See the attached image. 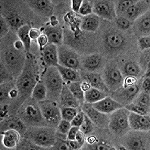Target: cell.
<instances>
[{
	"mask_svg": "<svg viewBox=\"0 0 150 150\" xmlns=\"http://www.w3.org/2000/svg\"><path fill=\"white\" fill-rule=\"evenodd\" d=\"M37 67L33 58L28 56L24 68L16 81V87L18 90V100L16 103L18 106H21L31 96L32 91L37 83Z\"/></svg>",
	"mask_w": 150,
	"mask_h": 150,
	"instance_id": "cell-1",
	"label": "cell"
},
{
	"mask_svg": "<svg viewBox=\"0 0 150 150\" xmlns=\"http://www.w3.org/2000/svg\"><path fill=\"white\" fill-rule=\"evenodd\" d=\"M6 68L13 74L19 76L25 64V56L22 51L15 50V48H8L3 53Z\"/></svg>",
	"mask_w": 150,
	"mask_h": 150,
	"instance_id": "cell-6",
	"label": "cell"
},
{
	"mask_svg": "<svg viewBox=\"0 0 150 150\" xmlns=\"http://www.w3.org/2000/svg\"><path fill=\"white\" fill-rule=\"evenodd\" d=\"M4 18L6 19V21L8 22V25L11 27L12 29L15 30H18L19 28L22 26L25 25V21L21 15L18 13L15 12V11H11V12H8L6 15H5Z\"/></svg>",
	"mask_w": 150,
	"mask_h": 150,
	"instance_id": "cell-26",
	"label": "cell"
},
{
	"mask_svg": "<svg viewBox=\"0 0 150 150\" xmlns=\"http://www.w3.org/2000/svg\"><path fill=\"white\" fill-rule=\"evenodd\" d=\"M43 83L47 90L46 99L55 102L60 100V96L64 86V81L57 67H48L43 75Z\"/></svg>",
	"mask_w": 150,
	"mask_h": 150,
	"instance_id": "cell-2",
	"label": "cell"
},
{
	"mask_svg": "<svg viewBox=\"0 0 150 150\" xmlns=\"http://www.w3.org/2000/svg\"><path fill=\"white\" fill-rule=\"evenodd\" d=\"M129 125L130 129L135 131H149L150 128L149 115H141L134 112H130Z\"/></svg>",
	"mask_w": 150,
	"mask_h": 150,
	"instance_id": "cell-13",
	"label": "cell"
},
{
	"mask_svg": "<svg viewBox=\"0 0 150 150\" xmlns=\"http://www.w3.org/2000/svg\"><path fill=\"white\" fill-rule=\"evenodd\" d=\"M82 111L90 117L93 124L100 127H105L108 125L109 121V117L107 116V114L102 113L96 109L93 105L90 103H85L82 105Z\"/></svg>",
	"mask_w": 150,
	"mask_h": 150,
	"instance_id": "cell-11",
	"label": "cell"
},
{
	"mask_svg": "<svg viewBox=\"0 0 150 150\" xmlns=\"http://www.w3.org/2000/svg\"><path fill=\"white\" fill-rule=\"evenodd\" d=\"M61 109V115H62V119H64L66 121H71L74 117L77 115L78 113V110L77 108L73 107H64L62 106Z\"/></svg>",
	"mask_w": 150,
	"mask_h": 150,
	"instance_id": "cell-37",
	"label": "cell"
},
{
	"mask_svg": "<svg viewBox=\"0 0 150 150\" xmlns=\"http://www.w3.org/2000/svg\"><path fill=\"white\" fill-rule=\"evenodd\" d=\"M39 106L46 123L52 127H57L62 120L61 109L57 102L50 99H45L39 102Z\"/></svg>",
	"mask_w": 150,
	"mask_h": 150,
	"instance_id": "cell-7",
	"label": "cell"
},
{
	"mask_svg": "<svg viewBox=\"0 0 150 150\" xmlns=\"http://www.w3.org/2000/svg\"><path fill=\"white\" fill-rule=\"evenodd\" d=\"M75 140H77L81 146H83L85 143V135L83 134V132L79 130L78 132L77 133V135L75 137Z\"/></svg>",
	"mask_w": 150,
	"mask_h": 150,
	"instance_id": "cell-55",
	"label": "cell"
},
{
	"mask_svg": "<svg viewBox=\"0 0 150 150\" xmlns=\"http://www.w3.org/2000/svg\"><path fill=\"white\" fill-rule=\"evenodd\" d=\"M125 108L128 110L130 112H134V113L141 115H146L149 114V108L140 106L139 105H137L134 103H130L126 105Z\"/></svg>",
	"mask_w": 150,
	"mask_h": 150,
	"instance_id": "cell-38",
	"label": "cell"
},
{
	"mask_svg": "<svg viewBox=\"0 0 150 150\" xmlns=\"http://www.w3.org/2000/svg\"><path fill=\"white\" fill-rule=\"evenodd\" d=\"M19 117L26 125L33 127H38L46 122L39 106L38 102L32 98L27 99L19 109Z\"/></svg>",
	"mask_w": 150,
	"mask_h": 150,
	"instance_id": "cell-3",
	"label": "cell"
},
{
	"mask_svg": "<svg viewBox=\"0 0 150 150\" xmlns=\"http://www.w3.org/2000/svg\"><path fill=\"white\" fill-rule=\"evenodd\" d=\"M72 125L71 121L62 119L59 125H58V126H57V129H58V132H59V134L65 135V134H68V132L69 131Z\"/></svg>",
	"mask_w": 150,
	"mask_h": 150,
	"instance_id": "cell-42",
	"label": "cell"
},
{
	"mask_svg": "<svg viewBox=\"0 0 150 150\" xmlns=\"http://www.w3.org/2000/svg\"><path fill=\"white\" fill-rule=\"evenodd\" d=\"M133 103L137 105H139L140 106L145 108H149L150 106V96L149 93L141 91L140 93H138L135 97V99L133 100Z\"/></svg>",
	"mask_w": 150,
	"mask_h": 150,
	"instance_id": "cell-36",
	"label": "cell"
},
{
	"mask_svg": "<svg viewBox=\"0 0 150 150\" xmlns=\"http://www.w3.org/2000/svg\"><path fill=\"white\" fill-rule=\"evenodd\" d=\"M8 80H10L9 72L7 68L3 63H1V83H4L5 82H7Z\"/></svg>",
	"mask_w": 150,
	"mask_h": 150,
	"instance_id": "cell-48",
	"label": "cell"
},
{
	"mask_svg": "<svg viewBox=\"0 0 150 150\" xmlns=\"http://www.w3.org/2000/svg\"><path fill=\"white\" fill-rule=\"evenodd\" d=\"M91 2L93 4V11L96 15L109 21L116 18L117 15L113 1L98 0Z\"/></svg>",
	"mask_w": 150,
	"mask_h": 150,
	"instance_id": "cell-8",
	"label": "cell"
},
{
	"mask_svg": "<svg viewBox=\"0 0 150 150\" xmlns=\"http://www.w3.org/2000/svg\"><path fill=\"white\" fill-rule=\"evenodd\" d=\"M92 105L99 112L107 115L112 114L116 110L124 107V105H122L121 103H119L115 99L109 96H106L104 99Z\"/></svg>",
	"mask_w": 150,
	"mask_h": 150,
	"instance_id": "cell-16",
	"label": "cell"
},
{
	"mask_svg": "<svg viewBox=\"0 0 150 150\" xmlns=\"http://www.w3.org/2000/svg\"><path fill=\"white\" fill-rule=\"evenodd\" d=\"M42 51L43 60L48 67H57L59 65L58 46L56 45L49 42Z\"/></svg>",
	"mask_w": 150,
	"mask_h": 150,
	"instance_id": "cell-19",
	"label": "cell"
},
{
	"mask_svg": "<svg viewBox=\"0 0 150 150\" xmlns=\"http://www.w3.org/2000/svg\"><path fill=\"white\" fill-rule=\"evenodd\" d=\"M85 113L83 111L81 112H78V113L77 114V115L75 116L73 118L71 123L72 126L75 127H80L82 125L83 121V119H84Z\"/></svg>",
	"mask_w": 150,
	"mask_h": 150,
	"instance_id": "cell-46",
	"label": "cell"
},
{
	"mask_svg": "<svg viewBox=\"0 0 150 150\" xmlns=\"http://www.w3.org/2000/svg\"><path fill=\"white\" fill-rule=\"evenodd\" d=\"M26 136L34 144L41 147H52L57 140V131L52 127H33L26 130Z\"/></svg>",
	"mask_w": 150,
	"mask_h": 150,
	"instance_id": "cell-4",
	"label": "cell"
},
{
	"mask_svg": "<svg viewBox=\"0 0 150 150\" xmlns=\"http://www.w3.org/2000/svg\"><path fill=\"white\" fill-rule=\"evenodd\" d=\"M59 64L66 68L76 70L80 67V60L77 54L68 48L60 46L58 48Z\"/></svg>",
	"mask_w": 150,
	"mask_h": 150,
	"instance_id": "cell-9",
	"label": "cell"
},
{
	"mask_svg": "<svg viewBox=\"0 0 150 150\" xmlns=\"http://www.w3.org/2000/svg\"><path fill=\"white\" fill-rule=\"evenodd\" d=\"M79 130V127H75L72 126L71 127V129L69 130V131L68 132L67 134V139H69V140H74L75 137L77 135V133Z\"/></svg>",
	"mask_w": 150,
	"mask_h": 150,
	"instance_id": "cell-52",
	"label": "cell"
},
{
	"mask_svg": "<svg viewBox=\"0 0 150 150\" xmlns=\"http://www.w3.org/2000/svg\"><path fill=\"white\" fill-rule=\"evenodd\" d=\"M88 149H103V150H107V149H115L113 147H111L110 146L106 144H103V143H96L93 144V146H89Z\"/></svg>",
	"mask_w": 150,
	"mask_h": 150,
	"instance_id": "cell-51",
	"label": "cell"
},
{
	"mask_svg": "<svg viewBox=\"0 0 150 150\" xmlns=\"http://www.w3.org/2000/svg\"><path fill=\"white\" fill-rule=\"evenodd\" d=\"M8 114V106L7 105H2L1 107V117L4 118Z\"/></svg>",
	"mask_w": 150,
	"mask_h": 150,
	"instance_id": "cell-58",
	"label": "cell"
},
{
	"mask_svg": "<svg viewBox=\"0 0 150 150\" xmlns=\"http://www.w3.org/2000/svg\"><path fill=\"white\" fill-rule=\"evenodd\" d=\"M108 96V93L98 90L96 88L90 87L84 92V101L87 103L93 104Z\"/></svg>",
	"mask_w": 150,
	"mask_h": 150,
	"instance_id": "cell-28",
	"label": "cell"
},
{
	"mask_svg": "<svg viewBox=\"0 0 150 150\" xmlns=\"http://www.w3.org/2000/svg\"><path fill=\"white\" fill-rule=\"evenodd\" d=\"M70 91L71 92L74 96L80 102V103H83L84 101V91L81 87V81H75L71 82L68 85Z\"/></svg>",
	"mask_w": 150,
	"mask_h": 150,
	"instance_id": "cell-34",
	"label": "cell"
},
{
	"mask_svg": "<svg viewBox=\"0 0 150 150\" xmlns=\"http://www.w3.org/2000/svg\"><path fill=\"white\" fill-rule=\"evenodd\" d=\"M44 34L48 38L50 43L62 46L63 41V30L59 26H46L44 29Z\"/></svg>",
	"mask_w": 150,
	"mask_h": 150,
	"instance_id": "cell-21",
	"label": "cell"
},
{
	"mask_svg": "<svg viewBox=\"0 0 150 150\" xmlns=\"http://www.w3.org/2000/svg\"><path fill=\"white\" fill-rule=\"evenodd\" d=\"M79 130H81V132H83L84 135L90 134L94 130L93 122L90 120V117H88L86 114H85L84 119H83V121L82 125L79 127Z\"/></svg>",
	"mask_w": 150,
	"mask_h": 150,
	"instance_id": "cell-39",
	"label": "cell"
},
{
	"mask_svg": "<svg viewBox=\"0 0 150 150\" xmlns=\"http://www.w3.org/2000/svg\"><path fill=\"white\" fill-rule=\"evenodd\" d=\"M137 1L136 0H121V1H115V8L116 15L117 17L123 16V15L126 12V11L129 8L131 7L133 5L136 3Z\"/></svg>",
	"mask_w": 150,
	"mask_h": 150,
	"instance_id": "cell-33",
	"label": "cell"
},
{
	"mask_svg": "<svg viewBox=\"0 0 150 150\" xmlns=\"http://www.w3.org/2000/svg\"><path fill=\"white\" fill-rule=\"evenodd\" d=\"M84 78L91 87L96 88L98 90L107 93L109 92V89L105 84L104 79L99 74L95 73V72L85 74Z\"/></svg>",
	"mask_w": 150,
	"mask_h": 150,
	"instance_id": "cell-22",
	"label": "cell"
},
{
	"mask_svg": "<svg viewBox=\"0 0 150 150\" xmlns=\"http://www.w3.org/2000/svg\"><path fill=\"white\" fill-rule=\"evenodd\" d=\"M0 26H1V37H4L5 35L7 34L8 30H9V25L8 24V22L4 18L3 16H1V19H0Z\"/></svg>",
	"mask_w": 150,
	"mask_h": 150,
	"instance_id": "cell-49",
	"label": "cell"
},
{
	"mask_svg": "<svg viewBox=\"0 0 150 150\" xmlns=\"http://www.w3.org/2000/svg\"><path fill=\"white\" fill-rule=\"evenodd\" d=\"M135 131V130H134ZM130 134L125 139V149L131 150H144L149 149V145L147 143L149 140L145 139L144 137L141 135L139 133Z\"/></svg>",
	"mask_w": 150,
	"mask_h": 150,
	"instance_id": "cell-15",
	"label": "cell"
},
{
	"mask_svg": "<svg viewBox=\"0 0 150 150\" xmlns=\"http://www.w3.org/2000/svg\"><path fill=\"white\" fill-rule=\"evenodd\" d=\"M31 29V27L29 24H25V25L22 26L17 31L18 36L19 40L22 41V42L24 45V50L26 52L30 51V40L31 39L30 37V30Z\"/></svg>",
	"mask_w": 150,
	"mask_h": 150,
	"instance_id": "cell-31",
	"label": "cell"
},
{
	"mask_svg": "<svg viewBox=\"0 0 150 150\" xmlns=\"http://www.w3.org/2000/svg\"><path fill=\"white\" fill-rule=\"evenodd\" d=\"M103 62L102 56L99 54H93L87 56L83 60V66L86 70L90 71H94L100 67Z\"/></svg>",
	"mask_w": 150,
	"mask_h": 150,
	"instance_id": "cell-29",
	"label": "cell"
},
{
	"mask_svg": "<svg viewBox=\"0 0 150 150\" xmlns=\"http://www.w3.org/2000/svg\"><path fill=\"white\" fill-rule=\"evenodd\" d=\"M83 0H72L71 1V7L73 11L75 12H79V10L81 8L82 5Z\"/></svg>",
	"mask_w": 150,
	"mask_h": 150,
	"instance_id": "cell-54",
	"label": "cell"
},
{
	"mask_svg": "<svg viewBox=\"0 0 150 150\" xmlns=\"http://www.w3.org/2000/svg\"><path fill=\"white\" fill-rule=\"evenodd\" d=\"M134 32L138 36H149L150 33V15L149 11L139 17L135 21L134 27Z\"/></svg>",
	"mask_w": 150,
	"mask_h": 150,
	"instance_id": "cell-20",
	"label": "cell"
},
{
	"mask_svg": "<svg viewBox=\"0 0 150 150\" xmlns=\"http://www.w3.org/2000/svg\"><path fill=\"white\" fill-rule=\"evenodd\" d=\"M57 68L59 70L64 82H75V81H79L80 80L78 74L76 72L75 70L63 67L59 64L57 66Z\"/></svg>",
	"mask_w": 150,
	"mask_h": 150,
	"instance_id": "cell-30",
	"label": "cell"
},
{
	"mask_svg": "<svg viewBox=\"0 0 150 150\" xmlns=\"http://www.w3.org/2000/svg\"><path fill=\"white\" fill-rule=\"evenodd\" d=\"M138 45L142 52L144 50H149L150 48V37L149 36H144L140 37L138 40Z\"/></svg>",
	"mask_w": 150,
	"mask_h": 150,
	"instance_id": "cell-44",
	"label": "cell"
},
{
	"mask_svg": "<svg viewBox=\"0 0 150 150\" xmlns=\"http://www.w3.org/2000/svg\"><path fill=\"white\" fill-rule=\"evenodd\" d=\"M123 71L127 77H136L139 76L141 72V68L139 64L134 62H128L125 63L123 67Z\"/></svg>",
	"mask_w": 150,
	"mask_h": 150,
	"instance_id": "cell-35",
	"label": "cell"
},
{
	"mask_svg": "<svg viewBox=\"0 0 150 150\" xmlns=\"http://www.w3.org/2000/svg\"><path fill=\"white\" fill-rule=\"evenodd\" d=\"M14 48L17 50L22 51L24 49V45L21 40H18L14 42Z\"/></svg>",
	"mask_w": 150,
	"mask_h": 150,
	"instance_id": "cell-57",
	"label": "cell"
},
{
	"mask_svg": "<svg viewBox=\"0 0 150 150\" xmlns=\"http://www.w3.org/2000/svg\"><path fill=\"white\" fill-rule=\"evenodd\" d=\"M37 42H38L39 47L40 49V50H43V48L49 43V40H48V38L46 35L42 33L41 34L39 38L37 39Z\"/></svg>",
	"mask_w": 150,
	"mask_h": 150,
	"instance_id": "cell-50",
	"label": "cell"
},
{
	"mask_svg": "<svg viewBox=\"0 0 150 150\" xmlns=\"http://www.w3.org/2000/svg\"><path fill=\"white\" fill-rule=\"evenodd\" d=\"M149 69L147 70L146 73L143 77V81L142 83V91L149 93L150 90V77H149Z\"/></svg>",
	"mask_w": 150,
	"mask_h": 150,
	"instance_id": "cell-47",
	"label": "cell"
},
{
	"mask_svg": "<svg viewBox=\"0 0 150 150\" xmlns=\"http://www.w3.org/2000/svg\"><path fill=\"white\" fill-rule=\"evenodd\" d=\"M30 37L31 40H37L39 38V37L40 36V31L37 28H31L30 30Z\"/></svg>",
	"mask_w": 150,
	"mask_h": 150,
	"instance_id": "cell-56",
	"label": "cell"
},
{
	"mask_svg": "<svg viewBox=\"0 0 150 150\" xmlns=\"http://www.w3.org/2000/svg\"><path fill=\"white\" fill-rule=\"evenodd\" d=\"M100 24L99 17L95 14H91L87 16H84L81 22V28L83 30L86 32H96L99 28Z\"/></svg>",
	"mask_w": 150,
	"mask_h": 150,
	"instance_id": "cell-25",
	"label": "cell"
},
{
	"mask_svg": "<svg viewBox=\"0 0 150 150\" xmlns=\"http://www.w3.org/2000/svg\"><path fill=\"white\" fill-rule=\"evenodd\" d=\"M2 134V144L8 149H13L18 146V143L20 141V134L18 130L9 129L3 131Z\"/></svg>",
	"mask_w": 150,
	"mask_h": 150,
	"instance_id": "cell-24",
	"label": "cell"
},
{
	"mask_svg": "<svg viewBox=\"0 0 150 150\" xmlns=\"http://www.w3.org/2000/svg\"><path fill=\"white\" fill-rule=\"evenodd\" d=\"M31 96L38 103L47 99V90L43 81H39L37 83L32 91Z\"/></svg>",
	"mask_w": 150,
	"mask_h": 150,
	"instance_id": "cell-32",
	"label": "cell"
},
{
	"mask_svg": "<svg viewBox=\"0 0 150 150\" xmlns=\"http://www.w3.org/2000/svg\"><path fill=\"white\" fill-rule=\"evenodd\" d=\"M28 6L39 15L46 17H52L53 14V6L49 0H33L28 1Z\"/></svg>",
	"mask_w": 150,
	"mask_h": 150,
	"instance_id": "cell-17",
	"label": "cell"
},
{
	"mask_svg": "<svg viewBox=\"0 0 150 150\" xmlns=\"http://www.w3.org/2000/svg\"><path fill=\"white\" fill-rule=\"evenodd\" d=\"M139 64L141 68L145 71L149 69V50H146L143 51V53L140 56Z\"/></svg>",
	"mask_w": 150,
	"mask_h": 150,
	"instance_id": "cell-41",
	"label": "cell"
},
{
	"mask_svg": "<svg viewBox=\"0 0 150 150\" xmlns=\"http://www.w3.org/2000/svg\"><path fill=\"white\" fill-rule=\"evenodd\" d=\"M103 79L109 90H117L124 85V77L122 74L120 70L115 66H108L105 69Z\"/></svg>",
	"mask_w": 150,
	"mask_h": 150,
	"instance_id": "cell-10",
	"label": "cell"
},
{
	"mask_svg": "<svg viewBox=\"0 0 150 150\" xmlns=\"http://www.w3.org/2000/svg\"><path fill=\"white\" fill-rule=\"evenodd\" d=\"M66 143L68 144V147L70 148V149H74L77 150L80 149L82 148V146H81L80 143L77 142V140H69V139H67L66 141Z\"/></svg>",
	"mask_w": 150,
	"mask_h": 150,
	"instance_id": "cell-53",
	"label": "cell"
},
{
	"mask_svg": "<svg viewBox=\"0 0 150 150\" xmlns=\"http://www.w3.org/2000/svg\"><path fill=\"white\" fill-rule=\"evenodd\" d=\"M105 46L108 50H120L126 43V40L123 35L116 31H111L105 35L104 39Z\"/></svg>",
	"mask_w": 150,
	"mask_h": 150,
	"instance_id": "cell-18",
	"label": "cell"
},
{
	"mask_svg": "<svg viewBox=\"0 0 150 150\" xmlns=\"http://www.w3.org/2000/svg\"><path fill=\"white\" fill-rule=\"evenodd\" d=\"M79 13L83 16H87L89 15L93 14L92 2H90V1H86V0L83 1L81 8L79 10Z\"/></svg>",
	"mask_w": 150,
	"mask_h": 150,
	"instance_id": "cell-40",
	"label": "cell"
},
{
	"mask_svg": "<svg viewBox=\"0 0 150 150\" xmlns=\"http://www.w3.org/2000/svg\"><path fill=\"white\" fill-rule=\"evenodd\" d=\"M129 115L130 112L125 107L112 112L108 121V127L112 134L117 137H123L129 133Z\"/></svg>",
	"mask_w": 150,
	"mask_h": 150,
	"instance_id": "cell-5",
	"label": "cell"
},
{
	"mask_svg": "<svg viewBox=\"0 0 150 150\" xmlns=\"http://www.w3.org/2000/svg\"><path fill=\"white\" fill-rule=\"evenodd\" d=\"M81 87H82L83 90L85 92L88 89H90L91 86H90V85L86 81H83V82H81Z\"/></svg>",
	"mask_w": 150,
	"mask_h": 150,
	"instance_id": "cell-59",
	"label": "cell"
},
{
	"mask_svg": "<svg viewBox=\"0 0 150 150\" xmlns=\"http://www.w3.org/2000/svg\"><path fill=\"white\" fill-rule=\"evenodd\" d=\"M60 105L64 107H73V108H78L81 105V103L77 100L72 93L70 91L68 85L63 86L62 90L60 96Z\"/></svg>",
	"mask_w": 150,
	"mask_h": 150,
	"instance_id": "cell-23",
	"label": "cell"
},
{
	"mask_svg": "<svg viewBox=\"0 0 150 150\" xmlns=\"http://www.w3.org/2000/svg\"><path fill=\"white\" fill-rule=\"evenodd\" d=\"M95 138L93 137H90L89 139H88V142L90 143V144H93V143H94V142H95Z\"/></svg>",
	"mask_w": 150,
	"mask_h": 150,
	"instance_id": "cell-60",
	"label": "cell"
},
{
	"mask_svg": "<svg viewBox=\"0 0 150 150\" xmlns=\"http://www.w3.org/2000/svg\"><path fill=\"white\" fill-rule=\"evenodd\" d=\"M148 11H149V1H137L127 10L122 17L134 22Z\"/></svg>",
	"mask_w": 150,
	"mask_h": 150,
	"instance_id": "cell-14",
	"label": "cell"
},
{
	"mask_svg": "<svg viewBox=\"0 0 150 150\" xmlns=\"http://www.w3.org/2000/svg\"><path fill=\"white\" fill-rule=\"evenodd\" d=\"M9 129H13V130H18V131H24L26 127L24 125V123L23 122L20 117H8V120L5 121L3 124L2 123V132L6 131V130H9Z\"/></svg>",
	"mask_w": 150,
	"mask_h": 150,
	"instance_id": "cell-27",
	"label": "cell"
},
{
	"mask_svg": "<svg viewBox=\"0 0 150 150\" xmlns=\"http://www.w3.org/2000/svg\"><path fill=\"white\" fill-rule=\"evenodd\" d=\"M139 92V86L135 83L130 85H124V88L118 89L117 92L115 93L114 96L115 99H117L122 102V105H126L135 99Z\"/></svg>",
	"mask_w": 150,
	"mask_h": 150,
	"instance_id": "cell-12",
	"label": "cell"
},
{
	"mask_svg": "<svg viewBox=\"0 0 150 150\" xmlns=\"http://www.w3.org/2000/svg\"><path fill=\"white\" fill-rule=\"evenodd\" d=\"M11 88L10 87L9 83H2V84H1V103H4L5 101L7 100L8 98L9 99V97H8V93H9L10 90H11Z\"/></svg>",
	"mask_w": 150,
	"mask_h": 150,
	"instance_id": "cell-45",
	"label": "cell"
},
{
	"mask_svg": "<svg viewBox=\"0 0 150 150\" xmlns=\"http://www.w3.org/2000/svg\"><path fill=\"white\" fill-rule=\"evenodd\" d=\"M116 24L120 29L127 30L131 27L132 22L125 18V17H117L116 18Z\"/></svg>",
	"mask_w": 150,
	"mask_h": 150,
	"instance_id": "cell-43",
	"label": "cell"
}]
</instances>
